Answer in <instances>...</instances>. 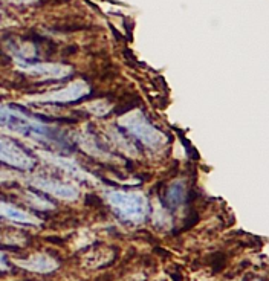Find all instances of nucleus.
I'll list each match as a JSON object with an SVG mask.
<instances>
[{"instance_id":"f257e3e1","label":"nucleus","mask_w":269,"mask_h":281,"mask_svg":"<svg viewBox=\"0 0 269 281\" xmlns=\"http://www.w3.org/2000/svg\"><path fill=\"white\" fill-rule=\"evenodd\" d=\"M0 129L9 130L34 142L46 144L54 148H71V142L58 127L49 126L15 105L0 104Z\"/></svg>"},{"instance_id":"9b49d317","label":"nucleus","mask_w":269,"mask_h":281,"mask_svg":"<svg viewBox=\"0 0 269 281\" xmlns=\"http://www.w3.org/2000/svg\"><path fill=\"white\" fill-rule=\"evenodd\" d=\"M187 200V188L184 182H173L165 191V204L170 208H178Z\"/></svg>"},{"instance_id":"f03ea898","label":"nucleus","mask_w":269,"mask_h":281,"mask_svg":"<svg viewBox=\"0 0 269 281\" xmlns=\"http://www.w3.org/2000/svg\"><path fill=\"white\" fill-rule=\"evenodd\" d=\"M107 202L125 222L141 223L149 215V202L141 193L114 190L107 193Z\"/></svg>"},{"instance_id":"423d86ee","label":"nucleus","mask_w":269,"mask_h":281,"mask_svg":"<svg viewBox=\"0 0 269 281\" xmlns=\"http://www.w3.org/2000/svg\"><path fill=\"white\" fill-rule=\"evenodd\" d=\"M28 182L33 185L34 188L51 194V196H55L61 200H77V197H78V188L75 185L60 182L57 179L34 176V177H31Z\"/></svg>"},{"instance_id":"39448f33","label":"nucleus","mask_w":269,"mask_h":281,"mask_svg":"<svg viewBox=\"0 0 269 281\" xmlns=\"http://www.w3.org/2000/svg\"><path fill=\"white\" fill-rule=\"evenodd\" d=\"M89 86L83 80H77L72 84L54 90V92H47L44 95L40 97H33L31 101L36 103H55V104H65V103H74L78 101L80 98L86 97L89 93Z\"/></svg>"},{"instance_id":"6e6552de","label":"nucleus","mask_w":269,"mask_h":281,"mask_svg":"<svg viewBox=\"0 0 269 281\" xmlns=\"http://www.w3.org/2000/svg\"><path fill=\"white\" fill-rule=\"evenodd\" d=\"M15 263H17L20 268H25L33 272H40V274L52 272L58 268V263L54 258L43 254H36L26 260H15Z\"/></svg>"},{"instance_id":"9d476101","label":"nucleus","mask_w":269,"mask_h":281,"mask_svg":"<svg viewBox=\"0 0 269 281\" xmlns=\"http://www.w3.org/2000/svg\"><path fill=\"white\" fill-rule=\"evenodd\" d=\"M0 217L9 218L12 222H19V223H26V225H40V220L37 217L31 215L29 212L15 208L11 204L0 200Z\"/></svg>"},{"instance_id":"0eeeda50","label":"nucleus","mask_w":269,"mask_h":281,"mask_svg":"<svg viewBox=\"0 0 269 281\" xmlns=\"http://www.w3.org/2000/svg\"><path fill=\"white\" fill-rule=\"evenodd\" d=\"M19 69L31 73V75H37L43 78H54V80H61V78H66L71 75L72 69L65 65H58V63H19Z\"/></svg>"},{"instance_id":"2eb2a0df","label":"nucleus","mask_w":269,"mask_h":281,"mask_svg":"<svg viewBox=\"0 0 269 281\" xmlns=\"http://www.w3.org/2000/svg\"><path fill=\"white\" fill-rule=\"evenodd\" d=\"M8 266H6V258H5V255L0 252V271L2 269H6Z\"/></svg>"},{"instance_id":"20e7f679","label":"nucleus","mask_w":269,"mask_h":281,"mask_svg":"<svg viewBox=\"0 0 269 281\" xmlns=\"http://www.w3.org/2000/svg\"><path fill=\"white\" fill-rule=\"evenodd\" d=\"M0 161L19 170H31L36 165L33 156H29L19 144L3 135H0Z\"/></svg>"},{"instance_id":"4468645a","label":"nucleus","mask_w":269,"mask_h":281,"mask_svg":"<svg viewBox=\"0 0 269 281\" xmlns=\"http://www.w3.org/2000/svg\"><path fill=\"white\" fill-rule=\"evenodd\" d=\"M6 2L15 3V5H29V3L36 2V0H6Z\"/></svg>"},{"instance_id":"7ed1b4c3","label":"nucleus","mask_w":269,"mask_h":281,"mask_svg":"<svg viewBox=\"0 0 269 281\" xmlns=\"http://www.w3.org/2000/svg\"><path fill=\"white\" fill-rule=\"evenodd\" d=\"M119 126L150 148H159L167 142V136L157 130L141 110L124 115L119 119Z\"/></svg>"},{"instance_id":"1a4fd4ad","label":"nucleus","mask_w":269,"mask_h":281,"mask_svg":"<svg viewBox=\"0 0 269 281\" xmlns=\"http://www.w3.org/2000/svg\"><path fill=\"white\" fill-rule=\"evenodd\" d=\"M40 154H41V158H44L47 162H51V164L57 165L60 170H65L68 175H72V176L77 177V179H92L80 165H78L75 161L69 159V158H61V156H52V154H47V153H44V151H41Z\"/></svg>"},{"instance_id":"f8f14e48","label":"nucleus","mask_w":269,"mask_h":281,"mask_svg":"<svg viewBox=\"0 0 269 281\" xmlns=\"http://www.w3.org/2000/svg\"><path fill=\"white\" fill-rule=\"evenodd\" d=\"M26 200H28L29 205L36 207L37 210H51L52 208V205L49 204V202L44 200L43 197H40L37 194H34V193H28L26 194Z\"/></svg>"},{"instance_id":"ddd939ff","label":"nucleus","mask_w":269,"mask_h":281,"mask_svg":"<svg viewBox=\"0 0 269 281\" xmlns=\"http://www.w3.org/2000/svg\"><path fill=\"white\" fill-rule=\"evenodd\" d=\"M87 110L97 116H104L110 110V105L106 101H95V103L87 104Z\"/></svg>"}]
</instances>
